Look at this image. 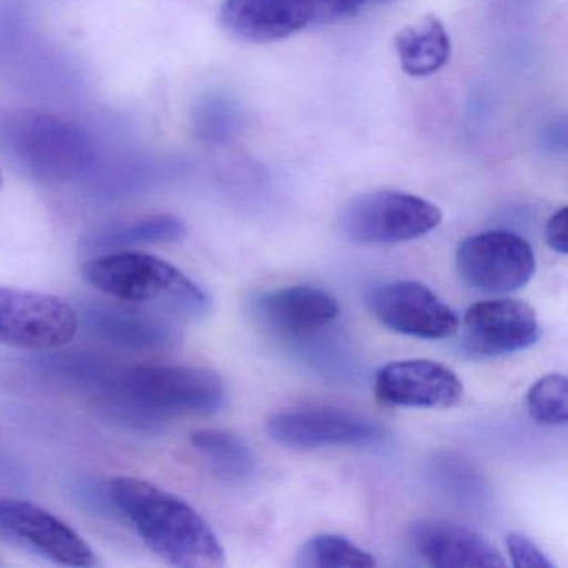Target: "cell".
<instances>
[{
    "label": "cell",
    "instance_id": "1",
    "mask_svg": "<svg viewBox=\"0 0 568 568\" xmlns=\"http://www.w3.org/2000/svg\"><path fill=\"white\" fill-rule=\"evenodd\" d=\"M227 400L214 372L187 365L119 368L114 387L98 402L111 420L134 432L158 434L174 414H215Z\"/></svg>",
    "mask_w": 568,
    "mask_h": 568
},
{
    "label": "cell",
    "instance_id": "2",
    "mask_svg": "<svg viewBox=\"0 0 568 568\" xmlns=\"http://www.w3.org/2000/svg\"><path fill=\"white\" fill-rule=\"evenodd\" d=\"M115 511L131 521L155 555L179 568H217L225 551L217 535L187 501L138 477L108 481Z\"/></svg>",
    "mask_w": 568,
    "mask_h": 568
},
{
    "label": "cell",
    "instance_id": "3",
    "mask_svg": "<svg viewBox=\"0 0 568 568\" xmlns=\"http://www.w3.org/2000/svg\"><path fill=\"white\" fill-rule=\"evenodd\" d=\"M89 284L115 301L151 305L184 318L204 317L205 292L168 261L144 252L115 251L84 265Z\"/></svg>",
    "mask_w": 568,
    "mask_h": 568
},
{
    "label": "cell",
    "instance_id": "4",
    "mask_svg": "<svg viewBox=\"0 0 568 568\" xmlns=\"http://www.w3.org/2000/svg\"><path fill=\"white\" fill-rule=\"evenodd\" d=\"M372 0H224L221 21L242 41H284L317 26L357 14Z\"/></svg>",
    "mask_w": 568,
    "mask_h": 568
},
{
    "label": "cell",
    "instance_id": "5",
    "mask_svg": "<svg viewBox=\"0 0 568 568\" xmlns=\"http://www.w3.org/2000/svg\"><path fill=\"white\" fill-rule=\"evenodd\" d=\"M437 205L402 191H375L345 205L341 229L358 244H398L414 241L440 225Z\"/></svg>",
    "mask_w": 568,
    "mask_h": 568
},
{
    "label": "cell",
    "instance_id": "6",
    "mask_svg": "<svg viewBox=\"0 0 568 568\" xmlns=\"http://www.w3.org/2000/svg\"><path fill=\"white\" fill-rule=\"evenodd\" d=\"M79 314L58 295L0 287V342L28 351L51 352L78 334Z\"/></svg>",
    "mask_w": 568,
    "mask_h": 568
},
{
    "label": "cell",
    "instance_id": "7",
    "mask_svg": "<svg viewBox=\"0 0 568 568\" xmlns=\"http://www.w3.org/2000/svg\"><path fill=\"white\" fill-rule=\"evenodd\" d=\"M455 265L462 281L470 287L487 294H508L530 282L535 254L520 235L491 231L460 242Z\"/></svg>",
    "mask_w": 568,
    "mask_h": 568
},
{
    "label": "cell",
    "instance_id": "8",
    "mask_svg": "<svg viewBox=\"0 0 568 568\" xmlns=\"http://www.w3.org/2000/svg\"><path fill=\"white\" fill-rule=\"evenodd\" d=\"M0 540L64 567H94L91 545L61 518L28 500L0 498Z\"/></svg>",
    "mask_w": 568,
    "mask_h": 568
},
{
    "label": "cell",
    "instance_id": "9",
    "mask_svg": "<svg viewBox=\"0 0 568 568\" xmlns=\"http://www.w3.org/2000/svg\"><path fill=\"white\" fill-rule=\"evenodd\" d=\"M267 432L291 448L358 447L384 437L381 425L365 415L331 407H304L274 414Z\"/></svg>",
    "mask_w": 568,
    "mask_h": 568
},
{
    "label": "cell",
    "instance_id": "10",
    "mask_svg": "<svg viewBox=\"0 0 568 568\" xmlns=\"http://www.w3.org/2000/svg\"><path fill=\"white\" fill-rule=\"evenodd\" d=\"M381 324L408 337L440 341L458 331V317L435 292L418 282H390L368 295Z\"/></svg>",
    "mask_w": 568,
    "mask_h": 568
},
{
    "label": "cell",
    "instance_id": "11",
    "mask_svg": "<svg viewBox=\"0 0 568 568\" xmlns=\"http://www.w3.org/2000/svg\"><path fill=\"white\" fill-rule=\"evenodd\" d=\"M464 347L477 357H498L531 347L540 324L530 305L514 298H494L471 305L462 324Z\"/></svg>",
    "mask_w": 568,
    "mask_h": 568
},
{
    "label": "cell",
    "instance_id": "12",
    "mask_svg": "<svg viewBox=\"0 0 568 568\" xmlns=\"http://www.w3.org/2000/svg\"><path fill=\"white\" fill-rule=\"evenodd\" d=\"M81 321L91 337L121 351H161L179 338L168 317L128 302H89L79 314Z\"/></svg>",
    "mask_w": 568,
    "mask_h": 568
},
{
    "label": "cell",
    "instance_id": "13",
    "mask_svg": "<svg viewBox=\"0 0 568 568\" xmlns=\"http://www.w3.org/2000/svg\"><path fill=\"white\" fill-rule=\"evenodd\" d=\"M378 400L395 407L448 408L464 395L460 378L447 365L400 361L385 365L375 378Z\"/></svg>",
    "mask_w": 568,
    "mask_h": 568
},
{
    "label": "cell",
    "instance_id": "14",
    "mask_svg": "<svg viewBox=\"0 0 568 568\" xmlns=\"http://www.w3.org/2000/svg\"><path fill=\"white\" fill-rule=\"evenodd\" d=\"M412 547L430 567L500 568V551L477 531L455 521L424 518L410 528Z\"/></svg>",
    "mask_w": 568,
    "mask_h": 568
},
{
    "label": "cell",
    "instance_id": "15",
    "mask_svg": "<svg viewBox=\"0 0 568 568\" xmlns=\"http://www.w3.org/2000/svg\"><path fill=\"white\" fill-rule=\"evenodd\" d=\"M338 312V302L312 285L278 288L254 301V314L282 337H311L328 327Z\"/></svg>",
    "mask_w": 568,
    "mask_h": 568
},
{
    "label": "cell",
    "instance_id": "16",
    "mask_svg": "<svg viewBox=\"0 0 568 568\" xmlns=\"http://www.w3.org/2000/svg\"><path fill=\"white\" fill-rule=\"evenodd\" d=\"M402 71L410 78H428L440 71L452 54L450 36L437 16H427L402 29L394 39Z\"/></svg>",
    "mask_w": 568,
    "mask_h": 568
},
{
    "label": "cell",
    "instance_id": "17",
    "mask_svg": "<svg viewBox=\"0 0 568 568\" xmlns=\"http://www.w3.org/2000/svg\"><path fill=\"white\" fill-rule=\"evenodd\" d=\"M192 447L222 480L241 484L255 471L251 447L239 435L219 428H202L191 435Z\"/></svg>",
    "mask_w": 568,
    "mask_h": 568
},
{
    "label": "cell",
    "instance_id": "18",
    "mask_svg": "<svg viewBox=\"0 0 568 568\" xmlns=\"http://www.w3.org/2000/svg\"><path fill=\"white\" fill-rule=\"evenodd\" d=\"M187 229L181 219L154 215L134 224L119 225L91 235L85 242L89 251H122L148 244H172L185 237Z\"/></svg>",
    "mask_w": 568,
    "mask_h": 568
},
{
    "label": "cell",
    "instance_id": "19",
    "mask_svg": "<svg viewBox=\"0 0 568 568\" xmlns=\"http://www.w3.org/2000/svg\"><path fill=\"white\" fill-rule=\"evenodd\" d=\"M375 558L341 535L324 534L298 548L295 565L301 568H372Z\"/></svg>",
    "mask_w": 568,
    "mask_h": 568
},
{
    "label": "cell",
    "instance_id": "20",
    "mask_svg": "<svg viewBox=\"0 0 568 568\" xmlns=\"http://www.w3.org/2000/svg\"><path fill=\"white\" fill-rule=\"evenodd\" d=\"M527 408L537 424L565 425L568 420V382L561 374H550L531 385Z\"/></svg>",
    "mask_w": 568,
    "mask_h": 568
},
{
    "label": "cell",
    "instance_id": "21",
    "mask_svg": "<svg viewBox=\"0 0 568 568\" xmlns=\"http://www.w3.org/2000/svg\"><path fill=\"white\" fill-rule=\"evenodd\" d=\"M505 547H507L508 557L511 558V564L518 568H554V564L548 560L547 555L530 540L521 534L507 535L505 538Z\"/></svg>",
    "mask_w": 568,
    "mask_h": 568
},
{
    "label": "cell",
    "instance_id": "22",
    "mask_svg": "<svg viewBox=\"0 0 568 568\" xmlns=\"http://www.w3.org/2000/svg\"><path fill=\"white\" fill-rule=\"evenodd\" d=\"M568 209L561 207L560 211L555 212L548 221L545 235H547L548 245L554 248L558 254L565 255L568 252Z\"/></svg>",
    "mask_w": 568,
    "mask_h": 568
},
{
    "label": "cell",
    "instance_id": "23",
    "mask_svg": "<svg viewBox=\"0 0 568 568\" xmlns=\"http://www.w3.org/2000/svg\"><path fill=\"white\" fill-rule=\"evenodd\" d=\"M2 185H4V178H2V169H0V191H2Z\"/></svg>",
    "mask_w": 568,
    "mask_h": 568
}]
</instances>
